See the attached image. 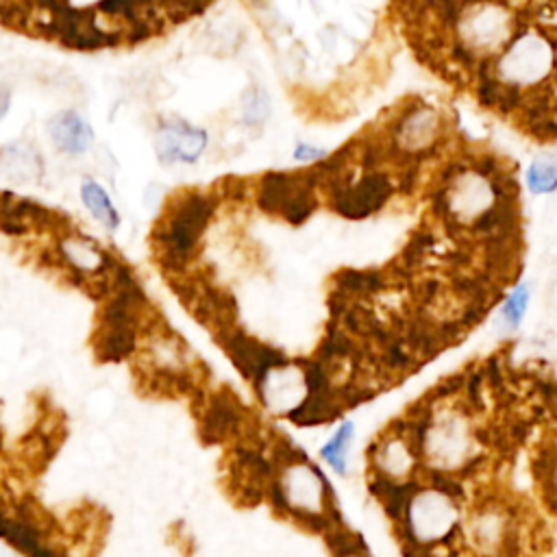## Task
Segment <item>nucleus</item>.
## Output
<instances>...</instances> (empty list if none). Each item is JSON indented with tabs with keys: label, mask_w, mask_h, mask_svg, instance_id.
<instances>
[{
	"label": "nucleus",
	"mask_w": 557,
	"mask_h": 557,
	"mask_svg": "<svg viewBox=\"0 0 557 557\" xmlns=\"http://www.w3.org/2000/svg\"><path fill=\"white\" fill-rule=\"evenodd\" d=\"M423 473L455 481L475 470L486 453L479 416L466 401L442 396L427 403L423 416L412 420Z\"/></svg>",
	"instance_id": "obj_1"
},
{
	"label": "nucleus",
	"mask_w": 557,
	"mask_h": 557,
	"mask_svg": "<svg viewBox=\"0 0 557 557\" xmlns=\"http://www.w3.org/2000/svg\"><path fill=\"white\" fill-rule=\"evenodd\" d=\"M451 481H423L396 492V521L403 540L418 553H433L460 540L466 505Z\"/></svg>",
	"instance_id": "obj_2"
},
{
	"label": "nucleus",
	"mask_w": 557,
	"mask_h": 557,
	"mask_svg": "<svg viewBox=\"0 0 557 557\" xmlns=\"http://www.w3.org/2000/svg\"><path fill=\"white\" fill-rule=\"evenodd\" d=\"M272 503L288 514L290 521L314 529L336 525V503L329 481L309 457L301 453H283L270 470Z\"/></svg>",
	"instance_id": "obj_3"
},
{
	"label": "nucleus",
	"mask_w": 557,
	"mask_h": 557,
	"mask_svg": "<svg viewBox=\"0 0 557 557\" xmlns=\"http://www.w3.org/2000/svg\"><path fill=\"white\" fill-rule=\"evenodd\" d=\"M525 24L531 22L510 0H477L462 7L451 27V42L464 64L479 66L497 59Z\"/></svg>",
	"instance_id": "obj_4"
},
{
	"label": "nucleus",
	"mask_w": 557,
	"mask_h": 557,
	"mask_svg": "<svg viewBox=\"0 0 557 557\" xmlns=\"http://www.w3.org/2000/svg\"><path fill=\"white\" fill-rule=\"evenodd\" d=\"M259 403L275 418H299L316 405L323 368L277 353L251 377Z\"/></svg>",
	"instance_id": "obj_5"
},
{
	"label": "nucleus",
	"mask_w": 557,
	"mask_h": 557,
	"mask_svg": "<svg viewBox=\"0 0 557 557\" xmlns=\"http://www.w3.org/2000/svg\"><path fill=\"white\" fill-rule=\"evenodd\" d=\"M557 72V37L540 27L525 24L505 51L492 59V74L518 92H531L553 81Z\"/></svg>",
	"instance_id": "obj_6"
},
{
	"label": "nucleus",
	"mask_w": 557,
	"mask_h": 557,
	"mask_svg": "<svg viewBox=\"0 0 557 557\" xmlns=\"http://www.w3.org/2000/svg\"><path fill=\"white\" fill-rule=\"evenodd\" d=\"M521 516L501 497H481L466 505L460 540L473 557H514L523 542Z\"/></svg>",
	"instance_id": "obj_7"
},
{
	"label": "nucleus",
	"mask_w": 557,
	"mask_h": 557,
	"mask_svg": "<svg viewBox=\"0 0 557 557\" xmlns=\"http://www.w3.org/2000/svg\"><path fill=\"white\" fill-rule=\"evenodd\" d=\"M447 135V114L436 105L414 98L392 114L383 138H386L396 162L420 164L423 159L442 151L447 144Z\"/></svg>",
	"instance_id": "obj_8"
},
{
	"label": "nucleus",
	"mask_w": 557,
	"mask_h": 557,
	"mask_svg": "<svg viewBox=\"0 0 557 557\" xmlns=\"http://www.w3.org/2000/svg\"><path fill=\"white\" fill-rule=\"evenodd\" d=\"M368 473L375 481V488L390 494L410 488L423 477L412 420L390 423L377 433L368 449Z\"/></svg>",
	"instance_id": "obj_9"
},
{
	"label": "nucleus",
	"mask_w": 557,
	"mask_h": 557,
	"mask_svg": "<svg viewBox=\"0 0 557 557\" xmlns=\"http://www.w3.org/2000/svg\"><path fill=\"white\" fill-rule=\"evenodd\" d=\"M216 201L205 194H188L172 205L164 225L157 231L162 262L168 270H181L196 253L203 233L214 216Z\"/></svg>",
	"instance_id": "obj_10"
},
{
	"label": "nucleus",
	"mask_w": 557,
	"mask_h": 557,
	"mask_svg": "<svg viewBox=\"0 0 557 557\" xmlns=\"http://www.w3.org/2000/svg\"><path fill=\"white\" fill-rule=\"evenodd\" d=\"M320 181L314 168L305 172H272L259 183L257 203L266 214L277 216L292 225H301L318 207Z\"/></svg>",
	"instance_id": "obj_11"
},
{
	"label": "nucleus",
	"mask_w": 557,
	"mask_h": 557,
	"mask_svg": "<svg viewBox=\"0 0 557 557\" xmlns=\"http://www.w3.org/2000/svg\"><path fill=\"white\" fill-rule=\"evenodd\" d=\"M396 190L388 170H364L360 177L351 175L329 183L325 192L336 214L349 220H364L381 212Z\"/></svg>",
	"instance_id": "obj_12"
},
{
	"label": "nucleus",
	"mask_w": 557,
	"mask_h": 557,
	"mask_svg": "<svg viewBox=\"0 0 557 557\" xmlns=\"http://www.w3.org/2000/svg\"><path fill=\"white\" fill-rule=\"evenodd\" d=\"M209 144L205 129L194 127L185 120H168L157 131L155 151L164 166L196 164Z\"/></svg>",
	"instance_id": "obj_13"
},
{
	"label": "nucleus",
	"mask_w": 557,
	"mask_h": 557,
	"mask_svg": "<svg viewBox=\"0 0 557 557\" xmlns=\"http://www.w3.org/2000/svg\"><path fill=\"white\" fill-rule=\"evenodd\" d=\"M59 255L64 257L66 266L70 268L72 277H94L101 275V272L107 270V266L111 264V255H107L105 251L98 249V246L83 238V235H64L57 244Z\"/></svg>",
	"instance_id": "obj_14"
},
{
	"label": "nucleus",
	"mask_w": 557,
	"mask_h": 557,
	"mask_svg": "<svg viewBox=\"0 0 557 557\" xmlns=\"http://www.w3.org/2000/svg\"><path fill=\"white\" fill-rule=\"evenodd\" d=\"M48 133L61 153L83 155L94 144V131L79 114L74 111H61L48 122Z\"/></svg>",
	"instance_id": "obj_15"
},
{
	"label": "nucleus",
	"mask_w": 557,
	"mask_h": 557,
	"mask_svg": "<svg viewBox=\"0 0 557 557\" xmlns=\"http://www.w3.org/2000/svg\"><path fill=\"white\" fill-rule=\"evenodd\" d=\"M353 438H355V425L351 420H344L333 431V436L320 447V457L325 464L338 473L340 477H346L351 470V449H353Z\"/></svg>",
	"instance_id": "obj_16"
},
{
	"label": "nucleus",
	"mask_w": 557,
	"mask_h": 557,
	"mask_svg": "<svg viewBox=\"0 0 557 557\" xmlns=\"http://www.w3.org/2000/svg\"><path fill=\"white\" fill-rule=\"evenodd\" d=\"M0 166L16 179H37L42 172L40 155L27 144H11L0 151Z\"/></svg>",
	"instance_id": "obj_17"
},
{
	"label": "nucleus",
	"mask_w": 557,
	"mask_h": 557,
	"mask_svg": "<svg viewBox=\"0 0 557 557\" xmlns=\"http://www.w3.org/2000/svg\"><path fill=\"white\" fill-rule=\"evenodd\" d=\"M531 301V288L527 281H514V286L503 294L499 305V325L505 331H516L525 320Z\"/></svg>",
	"instance_id": "obj_18"
},
{
	"label": "nucleus",
	"mask_w": 557,
	"mask_h": 557,
	"mask_svg": "<svg viewBox=\"0 0 557 557\" xmlns=\"http://www.w3.org/2000/svg\"><path fill=\"white\" fill-rule=\"evenodd\" d=\"M527 190L536 196H549L557 192V153H542L531 159L525 170Z\"/></svg>",
	"instance_id": "obj_19"
},
{
	"label": "nucleus",
	"mask_w": 557,
	"mask_h": 557,
	"mask_svg": "<svg viewBox=\"0 0 557 557\" xmlns=\"http://www.w3.org/2000/svg\"><path fill=\"white\" fill-rule=\"evenodd\" d=\"M81 198L85 207L90 209L94 218L105 225L107 229H118L120 227V216L116 212V207L111 205L109 194L92 179H85L81 185Z\"/></svg>",
	"instance_id": "obj_20"
},
{
	"label": "nucleus",
	"mask_w": 557,
	"mask_h": 557,
	"mask_svg": "<svg viewBox=\"0 0 557 557\" xmlns=\"http://www.w3.org/2000/svg\"><path fill=\"white\" fill-rule=\"evenodd\" d=\"M270 114H272V103L268 92L262 88V85H251L242 98L244 125L251 129H262L270 120Z\"/></svg>",
	"instance_id": "obj_21"
},
{
	"label": "nucleus",
	"mask_w": 557,
	"mask_h": 557,
	"mask_svg": "<svg viewBox=\"0 0 557 557\" xmlns=\"http://www.w3.org/2000/svg\"><path fill=\"white\" fill-rule=\"evenodd\" d=\"M327 155H329V153L325 151L323 146L312 144V142H296L294 151H292L294 162H296V164H305V166H309V168L323 162V159H325Z\"/></svg>",
	"instance_id": "obj_22"
},
{
	"label": "nucleus",
	"mask_w": 557,
	"mask_h": 557,
	"mask_svg": "<svg viewBox=\"0 0 557 557\" xmlns=\"http://www.w3.org/2000/svg\"><path fill=\"white\" fill-rule=\"evenodd\" d=\"M542 490L547 494L549 505H553L557 510V451L549 455V460L544 462V470H542Z\"/></svg>",
	"instance_id": "obj_23"
},
{
	"label": "nucleus",
	"mask_w": 557,
	"mask_h": 557,
	"mask_svg": "<svg viewBox=\"0 0 557 557\" xmlns=\"http://www.w3.org/2000/svg\"><path fill=\"white\" fill-rule=\"evenodd\" d=\"M333 557H368V553L360 547V542L342 540L340 536L336 542V549H333Z\"/></svg>",
	"instance_id": "obj_24"
},
{
	"label": "nucleus",
	"mask_w": 557,
	"mask_h": 557,
	"mask_svg": "<svg viewBox=\"0 0 557 557\" xmlns=\"http://www.w3.org/2000/svg\"><path fill=\"white\" fill-rule=\"evenodd\" d=\"M9 107H11V90L7 88V85L0 83V120L7 116Z\"/></svg>",
	"instance_id": "obj_25"
},
{
	"label": "nucleus",
	"mask_w": 557,
	"mask_h": 557,
	"mask_svg": "<svg viewBox=\"0 0 557 557\" xmlns=\"http://www.w3.org/2000/svg\"><path fill=\"white\" fill-rule=\"evenodd\" d=\"M0 557H20V555L14 547H9V544H0Z\"/></svg>",
	"instance_id": "obj_26"
}]
</instances>
